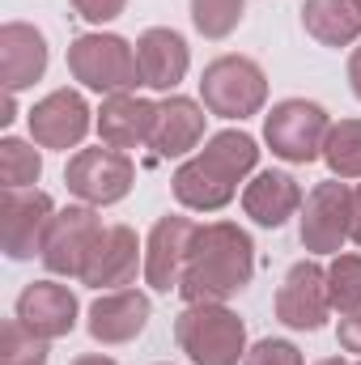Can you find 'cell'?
Masks as SVG:
<instances>
[{"mask_svg":"<svg viewBox=\"0 0 361 365\" xmlns=\"http://www.w3.org/2000/svg\"><path fill=\"white\" fill-rule=\"evenodd\" d=\"M251 268H255L251 238L238 225H230V221L200 225L191 238V251H187L179 293L187 297V306L191 302H225L238 289H247Z\"/></svg>","mask_w":361,"mask_h":365,"instance_id":"1","label":"cell"},{"mask_svg":"<svg viewBox=\"0 0 361 365\" xmlns=\"http://www.w3.org/2000/svg\"><path fill=\"white\" fill-rule=\"evenodd\" d=\"M255 158H260V149L247 132H217L200 158L179 166V175H175L179 204L200 208V212H213V208L230 204L243 175L255 170Z\"/></svg>","mask_w":361,"mask_h":365,"instance_id":"2","label":"cell"},{"mask_svg":"<svg viewBox=\"0 0 361 365\" xmlns=\"http://www.w3.org/2000/svg\"><path fill=\"white\" fill-rule=\"evenodd\" d=\"M175 340L195 365H238L247 327L221 302H191L175 323Z\"/></svg>","mask_w":361,"mask_h":365,"instance_id":"3","label":"cell"},{"mask_svg":"<svg viewBox=\"0 0 361 365\" xmlns=\"http://www.w3.org/2000/svg\"><path fill=\"white\" fill-rule=\"evenodd\" d=\"M200 93H204V106L221 119H247L264 106L268 98V81L260 73L255 60L247 56H221L204 68L200 77Z\"/></svg>","mask_w":361,"mask_h":365,"instance_id":"4","label":"cell"},{"mask_svg":"<svg viewBox=\"0 0 361 365\" xmlns=\"http://www.w3.org/2000/svg\"><path fill=\"white\" fill-rule=\"evenodd\" d=\"M327 132H332L327 110L319 102H306V98L276 102L268 123H264V136H268L272 153L285 158V162H293V166L315 162L323 153V145H327Z\"/></svg>","mask_w":361,"mask_h":365,"instance_id":"5","label":"cell"},{"mask_svg":"<svg viewBox=\"0 0 361 365\" xmlns=\"http://www.w3.org/2000/svg\"><path fill=\"white\" fill-rule=\"evenodd\" d=\"M68 68L81 86L98 93H128L132 86H141L136 51L115 34H81L68 47Z\"/></svg>","mask_w":361,"mask_h":365,"instance_id":"6","label":"cell"},{"mask_svg":"<svg viewBox=\"0 0 361 365\" xmlns=\"http://www.w3.org/2000/svg\"><path fill=\"white\" fill-rule=\"evenodd\" d=\"M102 221L93 208H64L51 217L47 225V238H43V264L47 272L56 276H86V264H90L93 247L102 238Z\"/></svg>","mask_w":361,"mask_h":365,"instance_id":"7","label":"cell"},{"mask_svg":"<svg viewBox=\"0 0 361 365\" xmlns=\"http://www.w3.org/2000/svg\"><path fill=\"white\" fill-rule=\"evenodd\" d=\"M132 158L123 149H111V145H98V149H81L68 170H64V182L73 195H81L86 204H115L128 195L132 187Z\"/></svg>","mask_w":361,"mask_h":365,"instance_id":"8","label":"cell"},{"mask_svg":"<svg viewBox=\"0 0 361 365\" xmlns=\"http://www.w3.org/2000/svg\"><path fill=\"white\" fill-rule=\"evenodd\" d=\"M51 200L43 191H13L4 187L0 195V247L9 259H30L34 251H43L47 225H51Z\"/></svg>","mask_w":361,"mask_h":365,"instance_id":"9","label":"cell"},{"mask_svg":"<svg viewBox=\"0 0 361 365\" xmlns=\"http://www.w3.org/2000/svg\"><path fill=\"white\" fill-rule=\"evenodd\" d=\"M349 225H353V191L345 182H319L306 195L302 247L315 251V255H332L349 238Z\"/></svg>","mask_w":361,"mask_h":365,"instance_id":"10","label":"cell"},{"mask_svg":"<svg viewBox=\"0 0 361 365\" xmlns=\"http://www.w3.org/2000/svg\"><path fill=\"white\" fill-rule=\"evenodd\" d=\"M327 310H332L327 272L319 264H293L280 293H276V319L293 331H319Z\"/></svg>","mask_w":361,"mask_h":365,"instance_id":"11","label":"cell"},{"mask_svg":"<svg viewBox=\"0 0 361 365\" xmlns=\"http://www.w3.org/2000/svg\"><path fill=\"white\" fill-rule=\"evenodd\" d=\"M195 230H200V225H195L191 217H162V221L153 225V234H149V251H145V280H149L158 293L179 289Z\"/></svg>","mask_w":361,"mask_h":365,"instance_id":"12","label":"cell"},{"mask_svg":"<svg viewBox=\"0 0 361 365\" xmlns=\"http://www.w3.org/2000/svg\"><path fill=\"white\" fill-rule=\"evenodd\" d=\"M86 132H90V106H86L81 93H73V90L47 93L30 110V136L43 149H73Z\"/></svg>","mask_w":361,"mask_h":365,"instance_id":"13","label":"cell"},{"mask_svg":"<svg viewBox=\"0 0 361 365\" xmlns=\"http://www.w3.org/2000/svg\"><path fill=\"white\" fill-rule=\"evenodd\" d=\"M17 319L43 336V340H56V336H68L73 323H77V297L56 284V280H34L26 284V293L17 297Z\"/></svg>","mask_w":361,"mask_h":365,"instance_id":"14","label":"cell"},{"mask_svg":"<svg viewBox=\"0 0 361 365\" xmlns=\"http://www.w3.org/2000/svg\"><path fill=\"white\" fill-rule=\"evenodd\" d=\"M149 323V297L136 289H115L90 306V336L98 344H128Z\"/></svg>","mask_w":361,"mask_h":365,"instance_id":"15","label":"cell"},{"mask_svg":"<svg viewBox=\"0 0 361 365\" xmlns=\"http://www.w3.org/2000/svg\"><path fill=\"white\" fill-rule=\"evenodd\" d=\"M153 123H158V106L145 102V98H136V93H111V98L102 102V115H98L102 145H111V149L149 145Z\"/></svg>","mask_w":361,"mask_h":365,"instance_id":"16","label":"cell"},{"mask_svg":"<svg viewBox=\"0 0 361 365\" xmlns=\"http://www.w3.org/2000/svg\"><path fill=\"white\" fill-rule=\"evenodd\" d=\"M47 68V43L34 26H21V21H9L0 30V77H4V90L17 93L26 90L30 81H39Z\"/></svg>","mask_w":361,"mask_h":365,"instance_id":"17","label":"cell"},{"mask_svg":"<svg viewBox=\"0 0 361 365\" xmlns=\"http://www.w3.org/2000/svg\"><path fill=\"white\" fill-rule=\"evenodd\" d=\"M136 68H141V86L149 90H175L187 73V43L175 30H145L136 43Z\"/></svg>","mask_w":361,"mask_h":365,"instance_id":"18","label":"cell"},{"mask_svg":"<svg viewBox=\"0 0 361 365\" xmlns=\"http://www.w3.org/2000/svg\"><path fill=\"white\" fill-rule=\"evenodd\" d=\"M136 264H141V242L128 225H111L98 247H93L90 264H86V284L93 289H115V284H128L136 276Z\"/></svg>","mask_w":361,"mask_h":365,"instance_id":"19","label":"cell"},{"mask_svg":"<svg viewBox=\"0 0 361 365\" xmlns=\"http://www.w3.org/2000/svg\"><path fill=\"white\" fill-rule=\"evenodd\" d=\"M243 208H247L251 221L276 230V225H285V221L302 208V187H298V179H289V175L264 170V175H255V182H247Z\"/></svg>","mask_w":361,"mask_h":365,"instance_id":"20","label":"cell"},{"mask_svg":"<svg viewBox=\"0 0 361 365\" xmlns=\"http://www.w3.org/2000/svg\"><path fill=\"white\" fill-rule=\"evenodd\" d=\"M200 136H204V110L191 98L175 93V98L158 102V123H153V136H149L158 158H179Z\"/></svg>","mask_w":361,"mask_h":365,"instance_id":"21","label":"cell"},{"mask_svg":"<svg viewBox=\"0 0 361 365\" xmlns=\"http://www.w3.org/2000/svg\"><path fill=\"white\" fill-rule=\"evenodd\" d=\"M302 26L323 47H345L361 34V0H306Z\"/></svg>","mask_w":361,"mask_h":365,"instance_id":"22","label":"cell"},{"mask_svg":"<svg viewBox=\"0 0 361 365\" xmlns=\"http://www.w3.org/2000/svg\"><path fill=\"white\" fill-rule=\"evenodd\" d=\"M323 158L336 179H361V119H345L327 132Z\"/></svg>","mask_w":361,"mask_h":365,"instance_id":"23","label":"cell"},{"mask_svg":"<svg viewBox=\"0 0 361 365\" xmlns=\"http://www.w3.org/2000/svg\"><path fill=\"white\" fill-rule=\"evenodd\" d=\"M39 175H43V158H39V149H30V145L17 140V136L0 140V182H4V187L21 191V187H30Z\"/></svg>","mask_w":361,"mask_h":365,"instance_id":"24","label":"cell"},{"mask_svg":"<svg viewBox=\"0 0 361 365\" xmlns=\"http://www.w3.org/2000/svg\"><path fill=\"white\" fill-rule=\"evenodd\" d=\"M327 297H332V310H340V314L361 310V255H336L332 259Z\"/></svg>","mask_w":361,"mask_h":365,"instance_id":"25","label":"cell"},{"mask_svg":"<svg viewBox=\"0 0 361 365\" xmlns=\"http://www.w3.org/2000/svg\"><path fill=\"white\" fill-rule=\"evenodd\" d=\"M0 365H47V340L34 336L21 319H9L0 331Z\"/></svg>","mask_w":361,"mask_h":365,"instance_id":"26","label":"cell"},{"mask_svg":"<svg viewBox=\"0 0 361 365\" xmlns=\"http://www.w3.org/2000/svg\"><path fill=\"white\" fill-rule=\"evenodd\" d=\"M247 0H191V21L204 38H225L243 21Z\"/></svg>","mask_w":361,"mask_h":365,"instance_id":"27","label":"cell"},{"mask_svg":"<svg viewBox=\"0 0 361 365\" xmlns=\"http://www.w3.org/2000/svg\"><path fill=\"white\" fill-rule=\"evenodd\" d=\"M243 365H302V353H298L289 340H260V344L243 357Z\"/></svg>","mask_w":361,"mask_h":365,"instance_id":"28","label":"cell"},{"mask_svg":"<svg viewBox=\"0 0 361 365\" xmlns=\"http://www.w3.org/2000/svg\"><path fill=\"white\" fill-rule=\"evenodd\" d=\"M123 4H128V0H73V9H77L86 21H98V26L111 21V17H119Z\"/></svg>","mask_w":361,"mask_h":365,"instance_id":"29","label":"cell"},{"mask_svg":"<svg viewBox=\"0 0 361 365\" xmlns=\"http://www.w3.org/2000/svg\"><path fill=\"white\" fill-rule=\"evenodd\" d=\"M340 344H345L349 353H361V310H353V314L340 319Z\"/></svg>","mask_w":361,"mask_h":365,"instance_id":"30","label":"cell"},{"mask_svg":"<svg viewBox=\"0 0 361 365\" xmlns=\"http://www.w3.org/2000/svg\"><path fill=\"white\" fill-rule=\"evenodd\" d=\"M349 238L361 247V187L353 191V225H349Z\"/></svg>","mask_w":361,"mask_h":365,"instance_id":"31","label":"cell"},{"mask_svg":"<svg viewBox=\"0 0 361 365\" xmlns=\"http://www.w3.org/2000/svg\"><path fill=\"white\" fill-rule=\"evenodd\" d=\"M349 81H353V93L361 98V47L353 51V60H349Z\"/></svg>","mask_w":361,"mask_h":365,"instance_id":"32","label":"cell"},{"mask_svg":"<svg viewBox=\"0 0 361 365\" xmlns=\"http://www.w3.org/2000/svg\"><path fill=\"white\" fill-rule=\"evenodd\" d=\"M73 365H115V361L111 357H77Z\"/></svg>","mask_w":361,"mask_h":365,"instance_id":"33","label":"cell"},{"mask_svg":"<svg viewBox=\"0 0 361 365\" xmlns=\"http://www.w3.org/2000/svg\"><path fill=\"white\" fill-rule=\"evenodd\" d=\"M315 365H349V361H340V357H327V361H315Z\"/></svg>","mask_w":361,"mask_h":365,"instance_id":"34","label":"cell"},{"mask_svg":"<svg viewBox=\"0 0 361 365\" xmlns=\"http://www.w3.org/2000/svg\"><path fill=\"white\" fill-rule=\"evenodd\" d=\"M357 365H361V361H357Z\"/></svg>","mask_w":361,"mask_h":365,"instance_id":"35","label":"cell"}]
</instances>
